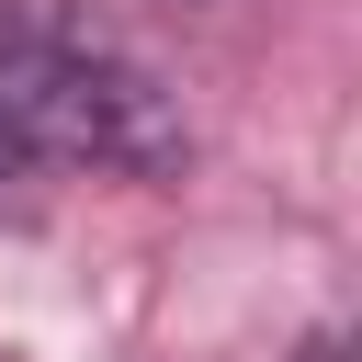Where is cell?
<instances>
[{
  "instance_id": "obj_1",
  "label": "cell",
  "mask_w": 362,
  "mask_h": 362,
  "mask_svg": "<svg viewBox=\"0 0 362 362\" xmlns=\"http://www.w3.org/2000/svg\"><path fill=\"white\" fill-rule=\"evenodd\" d=\"M0 57H11V102H23V124H34V147H68V158H90V170H124V181H170L181 170V113H170V90L102 34V23H79L68 0H0Z\"/></svg>"
},
{
  "instance_id": "obj_2",
  "label": "cell",
  "mask_w": 362,
  "mask_h": 362,
  "mask_svg": "<svg viewBox=\"0 0 362 362\" xmlns=\"http://www.w3.org/2000/svg\"><path fill=\"white\" fill-rule=\"evenodd\" d=\"M34 158H45V147H34V124H23V102L0 90V181H23Z\"/></svg>"
},
{
  "instance_id": "obj_3",
  "label": "cell",
  "mask_w": 362,
  "mask_h": 362,
  "mask_svg": "<svg viewBox=\"0 0 362 362\" xmlns=\"http://www.w3.org/2000/svg\"><path fill=\"white\" fill-rule=\"evenodd\" d=\"M305 362H339V339H317V351H305Z\"/></svg>"
},
{
  "instance_id": "obj_4",
  "label": "cell",
  "mask_w": 362,
  "mask_h": 362,
  "mask_svg": "<svg viewBox=\"0 0 362 362\" xmlns=\"http://www.w3.org/2000/svg\"><path fill=\"white\" fill-rule=\"evenodd\" d=\"M170 11H215V0H170Z\"/></svg>"
}]
</instances>
